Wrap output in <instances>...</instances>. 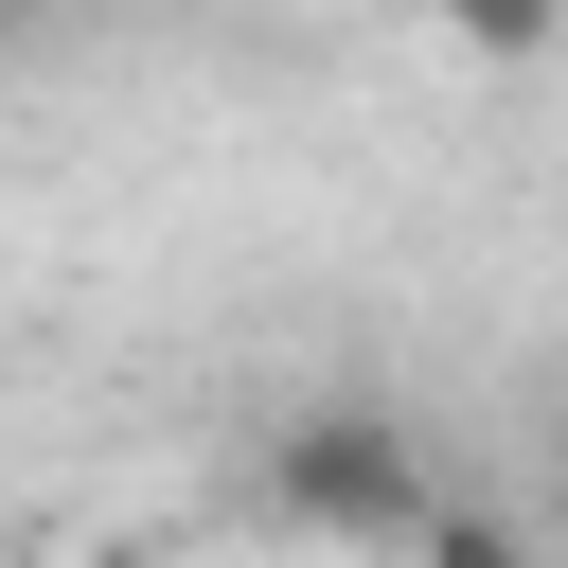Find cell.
<instances>
[{
	"mask_svg": "<svg viewBox=\"0 0 568 568\" xmlns=\"http://www.w3.org/2000/svg\"><path fill=\"white\" fill-rule=\"evenodd\" d=\"M426 497H444V479H426V426L373 408V390H320V408L266 426V515L320 532V550H408Z\"/></svg>",
	"mask_w": 568,
	"mask_h": 568,
	"instance_id": "obj_1",
	"label": "cell"
},
{
	"mask_svg": "<svg viewBox=\"0 0 568 568\" xmlns=\"http://www.w3.org/2000/svg\"><path fill=\"white\" fill-rule=\"evenodd\" d=\"M408 568H550V532L497 515V497H426L408 515Z\"/></svg>",
	"mask_w": 568,
	"mask_h": 568,
	"instance_id": "obj_2",
	"label": "cell"
},
{
	"mask_svg": "<svg viewBox=\"0 0 568 568\" xmlns=\"http://www.w3.org/2000/svg\"><path fill=\"white\" fill-rule=\"evenodd\" d=\"M462 53H497V71H532V53H568V0H426Z\"/></svg>",
	"mask_w": 568,
	"mask_h": 568,
	"instance_id": "obj_3",
	"label": "cell"
},
{
	"mask_svg": "<svg viewBox=\"0 0 568 568\" xmlns=\"http://www.w3.org/2000/svg\"><path fill=\"white\" fill-rule=\"evenodd\" d=\"M0 18H18V0H0Z\"/></svg>",
	"mask_w": 568,
	"mask_h": 568,
	"instance_id": "obj_4",
	"label": "cell"
}]
</instances>
